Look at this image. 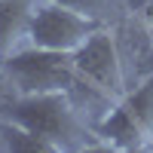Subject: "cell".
Segmentation results:
<instances>
[{
	"label": "cell",
	"instance_id": "obj_1",
	"mask_svg": "<svg viewBox=\"0 0 153 153\" xmlns=\"http://www.w3.org/2000/svg\"><path fill=\"white\" fill-rule=\"evenodd\" d=\"M0 117L49 138L58 150H74L86 141V129L80 123V113H76L71 92L16 95L6 104H0Z\"/></svg>",
	"mask_w": 153,
	"mask_h": 153
},
{
	"label": "cell",
	"instance_id": "obj_2",
	"mask_svg": "<svg viewBox=\"0 0 153 153\" xmlns=\"http://www.w3.org/2000/svg\"><path fill=\"white\" fill-rule=\"evenodd\" d=\"M6 80L16 86L19 95L34 92H71L74 86H86L74 71L71 52H52L40 46H22L19 52L0 61ZM89 89V86H86Z\"/></svg>",
	"mask_w": 153,
	"mask_h": 153
},
{
	"label": "cell",
	"instance_id": "obj_3",
	"mask_svg": "<svg viewBox=\"0 0 153 153\" xmlns=\"http://www.w3.org/2000/svg\"><path fill=\"white\" fill-rule=\"evenodd\" d=\"M76 76L89 86V92H95L107 101H120L126 95V74L120 61V49L113 34L98 28L89 40L71 52Z\"/></svg>",
	"mask_w": 153,
	"mask_h": 153
},
{
	"label": "cell",
	"instance_id": "obj_4",
	"mask_svg": "<svg viewBox=\"0 0 153 153\" xmlns=\"http://www.w3.org/2000/svg\"><path fill=\"white\" fill-rule=\"evenodd\" d=\"M101 28L95 16H86L80 9L52 3V0H40L31 19V34L28 46L52 49V52H74L80 49L89 37Z\"/></svg>",
	"mask_w": 153,
	"mask_h": 153
},
{
	"label": "cell",
	"instance_id": "obj_5",
	"mask_svg": "<svg viewBox=\"0 0 153 153\" xmlns=\"http://www.w3.org/2000/svg\"><path fill=\"white\" fill-rule=\"evenodd\" d=\"M95 135H98L104 144L117 147V150H147V147L153 144V135H147V132L141 129V123L129 113V107H126L123 101H117L113 110L98 123Z\"/></svg>",
	"mask_w": 153,
	"mask_h": 153
},
{
	"label": "cell",
	"instance_id": "obj_6",
	"mask_svg": "<svg viewBox=\"0 0 153 153\" xmlns=\"http://www.w3.org/2000/svg\"><path fill=\"white\" fill-rule=\"evenodd\" d=\"M37 3L40 0H0V61L28 43Z\"/></svg>",
	"mask_w": 153,
	"mask_h": 153
},
{
	"label": "cell",
	"instance_id": "obj_7",
	"mask_svg": "<svg viewBox=\"0 0 153 153\" xmlns=\"http://www.w3.org/2000/svg\"><path fill=\"white\" fill-rule=\"evenodd\" d=\"M0 138H3V153H61L49 138L25 129L6 117H0Z\"/></svg>",
	"mask_w": 153,
	"mask_h": 153
},
{
	"label": "cell",
	"instance_id": "obj_8",
	"mask_svg": "<svg viewBox=\"0 0 153 153\" xmlns=\"http://www.w3.org/2000/svg\"><path fill=\"white\" fill-rule=\"evenodd\" d=\"M120 101L129 107L132 117L141 123V129H144L147 135H153V76H147L135 92H126Z\"/></svg>",
	"mask_w": 153,
	"mask_h": 153
},
{
	"label": "cell",
	"instance_id": "obj_9",
	"mask_svg": "<svg viewBox=\"0 0 153 153\" xmlns=\"http://www.w3.org/2000/svg\"><path fill=\"white\" fill-rule=\"evenodd\" d=\"M52 3H61V6H71V9H80L86 16H95L104 9V0H52Z\"/></svg>",
	"mask_w": 153,
	"mask_h": 153
},
{
	"label": "cell",
	"instance_id": "obj_10",
	"mask_svg": "<svg viewBox=\"0 0 153 153\" xmlns=\"http://www.w3.org/2000/svg\"><path fill=\"white\" fill-rule=\"evenodd\" d=\"M3 76H6V74H3V68H0V86H3Z\"/></svg>",
	"mask_w": 153,
	"mask_h": 153
},
{
	"label": "cell",
	"instance_id": "obj_11",
	"mask_svg": "<svg viewBox=\"0 0 153 153\" xmlns=\"http://www.w3.org/2000/svg\"><path fill=\"white\" fill-rule=\"evenodd\" d=\"M0 153H3V138H0Z\"/></svg>",
	"mask_w": 153,
	"mask_h": 153
}]
</instances>
